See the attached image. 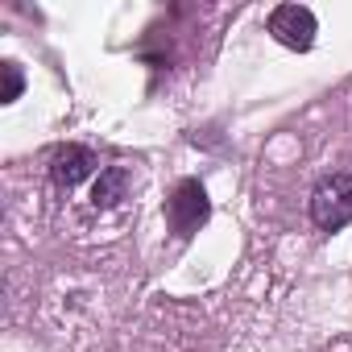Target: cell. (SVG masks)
<instances>
[{"label":"cell","mask_w":352,"mask_h":352,"mask_svg":"<svg viewBox=\"0 0 352 352\" xmlns=\"http://www.w3.org/2000/svg\"><path fill=\"white\" fill-rule=\"evenodd\" d=\"M311 220L323 232H336L352 224V174H327L311 191Z\"/></svg>","instance_id":"cell-1"},{"label":"cell","mask_w":352,"mask_h":352,"mask_svg":"<svg viewBox=\"0 0 352 352\" xmlns=\"http://www.w3.org/2000/svg\"><path fill=\"white\" fill-rule=\"evenodd\" d=\"M91 170H96V153L87 145H63L54 153V162H50V179H54V187L71 191V187H79L87 179Z\"/></svg>","instance_id":"cell-4"},{"label":"cell","mask_w":352,"mask_h":352,"mask_svg":"<svg viewBox=\"0 0 352 352\" xmlns=\"http://www.w3.org/2000/svg\"><path fill=\"white\" fill-rule=\"evenodd\" d=\"M0 75H5L0 100H5V104H13V100L21 96V87H25V75H21V67H17V63H5V67H0Z\"/></svg>","instance_id":"cell-6"},{"label":"cell","mask_w":352,"mask_h":352,"mask_svg":"<svg viewBox=\"0 0 352 352\" xmlns=\"http://www.w3.org/2000/svg\"><path fill=\"white\" fill-rule=\"evenodd\" d=\"M124 187H129V170H124V166H108V170H100L96 191H91L96 208H112L116 199H124Z\"/></svg>","instance_id":"cell-5"},{"label":"cell","mask_w":352,"mask_h":352,"mask_svg":"<svg viewBox=\"0 0 352 352\" xmlns=\"http://www.w3.org/2000/svg\"><path fill=\"white\" fill-rule=\"evenodd\" d=\"M208 212H212L208 191H204L195 179L179 183V187H174V195H170V204H166V220H170V228L179 232V236L199 232V224L208 220Z\"/></svg>","instance_id":"cell-2"},{"label":"cell","mask_w":352,"mask_h":352,"mask_svg":"<svg viewBox=\"0 0 352 352\" xmlns=\"http://www.w3.org/2000/svg\"><path fill=\"white\" fill-rule=\"evenodd\" d=\"M265 30H270L282 46H290V50H311V46H315V34H319L315 13L302 9V5H278V9L270 13Z\"/></svg>","instance_id":"cell-3"}]
</instances>
